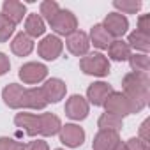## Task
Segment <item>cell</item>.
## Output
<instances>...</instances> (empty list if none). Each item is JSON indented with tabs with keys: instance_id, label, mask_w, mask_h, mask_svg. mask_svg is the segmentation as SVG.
<instances>
[{
	"instance_id": "6da1fadb",
	"label": "cell",
	"mask_w": 150,
	"mask_h": 150,
	"mask_svg": "<svg viewBox=\"0 0 150 150\" xmlns=\"http://www.w3.org/2000/svg\"><path fill=\"white\" fill-rule=\"evenodd\" d=\"M122 88L125 97L131 101L132 113L141 111L148 104L150 97V78L145 72H127L122 78Z\"/></svg>"
},
{
	"instance_id": "7a4b0ae2",
	"label": "cell",
	"mask_w": 150,
	"mask_h": 150,
	"mask_svg": "<svg viewBox=\"0 0 150 150\" xmlns=\"http://www.w3.org/2000/svg\"><path fill=\"white\" fill-rule=\"evenodd\" d=\"M80 69L88 74V76H97V78H104L110 74L111 67H110V60L108 57H104L103 53L96 51V53H87L85 57H81L80 60Z\"/></svg>"
},
{
	"instance_id": "3957f363",
	"label": "cell",
	"mask_w": 150,
	"mask_h": 150,
	"mask_svg": "<svg viewBox=\"0 0 150 150\" xmlns=\"http://www.w3.org/2000/svg\"><path fill=\"white\" fill-rule=\"evenodd\" d=\"M103 106L106 108V113H111V115H115V117H118V118H124V117H127V115L132 113L131 101L125 97L124 92H115V90H113V92L108 96V99L104 101Z\"/></svg>"
},
{
	"instance_id": "277c9868",
	"label": "cell",
	"mask_w": 150,
	"mask_h": 150,
	"mask_svg": "<svg viewBox=\"0 0 150 150\" xmlns=\"http://www.w3.org/2000/svg\"><path fill=\"white\" fill-rule=\"evenodd\" d=\"M50 27L58 34V35H71L78 30V20L71 11L67 9H60L58 14L50 21Z\"/></svg>"
},
{
	"instance_id": "5b68a950",
	"label": "cell",
	"mask_w": 150,
	"mask_h": 150,
	"mask_svg": "<svg viewBox=\"0 0 150 150\" xmlns=\"http://www.w3.org/2000/svg\"><path fill=\"white\" fill-rule=\"evenodd\" d=\"M18 76L23 83L27 85H35V83H41L46 80L48 76V67L44 64H39V62H27L20 67L18 71Z\"/></svg>"
},
{
	"instance_id": "8992f818",
	"label": "cell",
	"mask_w": 150,
	"mask_h": 150,
	"mask_svg": "<svg viewBox=\"0 0 150 150\" xmlns=\"http://www.w3.org/2000/svg\"><path fill=\"white\" fill-rule=\"evenodd\" d=\"M88 111H90V104L80 94H74L65 101V115L71 120H78V122L85 120L88 117Z\"/></svg>"
},
{
	"instance_id": "52a82bcc",
	"label": "cell",
	"mask_w": 150,
	"mask_h": 150,
	"mask_svg": "<svg viewBox=\"0 0 150 150\" xmlns=\"http://www.w3.org/2000/svg\"><path fill=\"white\" fill-rule=\"evenodd\" d=\"M60 134V143H64L69 148H78L85 141V131L78 124H65L58 131Z\"/></svg>"
},
{
	"instance_id": "ba28073f",
	"label": "cell",
	"mask_w": 150,
	"mask_h": 150,
	"mask_svg": "<svg viewBox=\"0 0 150 150\" xmlns=\"http://www.w3.org/2000/svg\"><path fill=\"white\" fill-rule=\"evenodd\" d=\"M62 50H64V42L58 35H46V37H42V41L37 46L39 57L44 60H50V62L57 60L60 57Z\"/></svg>"
},
{
	"instance_id": "9c48e42d",
	"label": "cell",
	"mask_w": 150,
	"mask_h": 150,
	"mask_svg": "<svg viewBox=\"0 0 150 150\" xmlns=\"http://www.w3.org/2000/svg\"><path fill=\"white\" fill-rule=\"evenodd\" d=\"M101 25L106 28V32H108L111 37L120 39V37L127 32V28H129V20H127L124 14H120V13H110V14L104 18V21H103Z\"/></svg>"
},
{
	"instance_id": "30bf717a",
	"label": "cell",
	"mask_w": 150,
	"mask_h": 150,
	"mask_svg": "<svg viewBox=\"0 0 150 150\" xmlns=\"http://www.w3.org/2000/svg\"><path fill=\"white\" fill-rule=\"evenodd\" d=\"M41 90H42V94H44V99L48 101V104L50 103H60L64 97H65V94H67V85H65V81H62L60 78H51V80H46L44 81V85L41 87Z\"/></svg>"
},
{
	"instance_id": "8fae6325",
	"label": "cell",
	"mask_w": 150,
	"mask_h": 150,
	"mask_svg": "<svg viewBox=\"0 0 150 150\" xmlns=\"http://www.w3.org/2000/svg\"><path fill=\"white\" fill-rule=\"evenodd\" d=\"M67 50L74 55V57H85L90 50V39L88 34L83 30H76L74 34H71L65 41Z\"/></svg>"
},
{
	"instance_id": "7c38bea8",
	"label": "cell",
	"mask_w": 150,
	"mask_h": 150,
	"mask_svg": "<svg viewBox=\"0 0 150 150\" xmlns=\"http://www.w3.org/2000/svg\"><path fill=\"white\" fill-rule=\"evenodd\" d=\"M111 92H113L111 85H108L106 81H96L87 88V101H88V104L103 106Z\"/></svg>"
},
{
	"instance_id": "4fadbf2b",
	"label": "cell",
	"mask_w": 150,
	"mask_h": 150,
	"mask_svg": "<svg viewBox=\"0 0 150 150\" xmlns=\"http://www.w3.org/2000/svg\"><path fill=\"white\" fill-rule=\"evenodd\" d=\"M25 87L23 85H18V83H9L4 87L2 90V99L6 103V106L13 108V110H18L21 108V101H23V94H25Z\"/></svg>"
},
{
	"instance_id": "5bb4252c",
	"label": "cell",
	"mask_w": 150,
	"mask_h": 150,
	"mask_svg": "<svg viewBox=\"0 0 150 150\" xmlns=\"http://www.w3.org/2000/svg\"><path fill=\"white\" fill-rule=\"evenodd\" d=\"M48 106V101L44 99V94L39 87L34 88H27L23 94V101H21V108H28V110H44Z\"/></svg>"
},
{
	"instance_id": "9a60e30c",
	"label": "cell",
	"mask_w": 150,
	"mask_h": 150,
	"mask_svg": "<svg viewBox=\"0 0 150 150\" xmlns=\"http://www.w3.org/2000/svg\"><path fill=\"white\" fill-rule=\"evenodd\" d=\"M14 124H16V127L23 129L28 136H37V134H39V115L25 113V111L16 113Z\"/></svg>"
},
{
	"instance_id": "2e32d148",
	"label": "cell",
	"mask_w": 150,
	"mask_h": 150,
	"mask_svg": "<svg viewBox=\"0 0 150 150\" xmlns=\"http://www.w3.org/2000/svg\"><path fill=\"white\" fill-rule=\"evenodd\" d=\"M120 141V134L113 131H99L94 136L92 148L94 150H113Z\"/></svg>"
},
{
	"instance_id": "e0dca14e",
	"label": "cell",
	"mask_w": 150,
	"mask_h": 150,
	"mask_svg": "<svg viewBox=\"0 0 150 150\" xmlns=\"http://www.w3.org/2000/svg\"><path fill=\"white\" fill-rule=\"evenodd\" d=\"M2 14L7 16L14 25H18L20 21H23L25 14H27V6L18 0H6L2 4Z\"/></svg>"
},
{
	"instance_id": "ac0fdd59",
	"label": "cell",
	"mask_w": 150,
	"mask_h": 150,
	"mask_svg": "<svg viewBox=\"0 0 150 150\" xmlns=\"http://www.w3.org/2000/svg\"><path fill=\"white\" fill-rule=\"evenodd\" d=\"M62 127L60 118L55 113H41L39 115V134L41 136H55Z\"/></svg>"
},
{
	"instance_id": "d6986e66",
	"label": "cell",
	"mask_w": 150,
	"mask_h": 150,
	"mask_svg": "<svg viewBox=\"0 0 150 150\" xmlns=\"http://www.w3.org/2000/svg\"><path fill=\"white\" fill-rule=\"evenodd\" d=\"M11 50L14 55L18 57H28L34 51V39H30L25 32H20L14 35L13 42H11Z\"/></svg>"
},
{
	"instance_id": "ffe728a7",
	"label": "cell",
	"mask_w": 150,
	"mask_h": 150,
	"mask_svg": "<svg viewBox=\"0 0 150 150\" xmlns=\"http://www.w3.org/2000/svg\"><path fill=\"white\" fill-rule=\"evenodd\" d=\"M44 32H46V23H44V20H42L37 13L28 14L27 20H25V34H27L30 39H35V37L44 35Z\"/></svg>"
},
{
	"instance_id": "44dd1931",
	"label": "cell",
	"mask_w": 150,
	"mask_h": 150,
	"mask_svg": "<svg viewBox=\"0 0 150 150\" xmlns=\"http://www.w3.org/2000/svg\"><path fill=\"white\" fill-rule=\"evenodd\" d=\"M88 39H90V44H94L97 50H108V46L111 42V35L106 32V28L101 23H97L90 28Z\"/></svg>"
},
{
	"instance_id": "7402d4cb",
	"label": "cell",
	"mask_w": 150,
	"mask_h": 150,
	"mask_svg": "<svg viewBox=\"0 0 150 150\" xmlns=\"http://www.w3.org/2000/svg\"><path fill=\"white\" fill-rule=\"evenodd\" d=\"M108 55H110V58L115 60V62H124V60H129V57H131V48H129V44H127L124 39H115V41H111L110 46H108Z\"/></svg>"
},
{
	"instance_id": "603a6c76",
	"label": "cell",
	"mask_w": 150,
	"mask_h": 150,
	"mask_svg": "<svg viewBox=\"0 0 150 150\" xmlns=\"http://www.w3.org/2000/svg\"><path fill=\"white\" fill-rule=\"evenodd\" d=\"M125 42L129 44V48H134L136 51H141V53H145V55H146L148 50H150V35H145V34H141V32H138V30L131 32Z\"/></svg>"
},
{
	"instance_id": "cb8c5ba5",
	"label": "cell",
	"mask_w": 150,
	"mask_h": 150,
	"mask_svg": "<svg viewBox=\"0 0 150 150\" xmlns=\"http://www.w3.org/2000/svg\"><path fill=\"white\" fill-rule=\"evenodd\" d=\"M97 127L99 131H113V132H120V129L124 127L122 118L111 115V113H103L97 120Z\"/></svg>"
},
{
	"instance_id": "d4e9b609",
	"label": "cell",
	"mask_w": 150,
	"mask_h": 150,
	"mask_svg": "<svg viewBox=\"0 0 150 150\" xmlns=\"http://www.w3.org/2000/svg\"><path fill=\"white\" fill-rule=\"evenodd\" d=\"M129 65H131L132 72H145V74H148L150 58L145 53H134V55L129 57Z\"/></svg>"
},
{
	"instance_id": "484cf974",
	"label": "cell",
	"mask_w": 150,
	"mask_h": 150,
	"mask_svg": "<svg viewBox=\"0 0 150 150\" xmlns=\"http://www.w3.org/2000/svg\"><path fill=\"white\" fill-rule=\"evenodd\" d=\"M58 11H60L58 2H55V0H44V2H41V7H39V16L50 23L58 14Z\"/></svg>"
},
{
	"instance_id": "4316f807",
	"label": "cell",
	"mask_w": 150,
	"mask_h": 150,
	"mask_svg": "<svg viewBox=\"0 0 150 150\" xmlns=\"http://www.w3.org/2000/svg\"><path fill=\"white\" fill-rule=\"evenodd\" d=\"M141 6L143 4L139 2V0H115V2H113V7L118 9V11H122L124 16L125 14H136L141 9Z\"/></svg>"
},
{
	"instance_id": "83f0119b",
	"label": "cell",
	"mask_w": 150,
	"mask_h": 150,
	"mask_svg": "<svg viewBox=\"0 0 150 150\" xmlns=\"http://www.w3.org/2000/svg\"><path fill=\"white\" fill-rule=\"evenodd\" d=\"M14 30H16V25L7 16L0 13V42H7L9 37L14 34Z\"/></svg>"
},
{
	"instance_id": "f1b7e54d",
	"label": "cell",
	"mask_w": 150,
	"mask_h": 150,
	"mask_svg": "<svg viewBox=\"0 0 150 150\" xmlns=\"http://www.w3.org/2000/svg\"><path fill=\"white\" fill-rule=\"evenodd\" d=\"M25 143L21 141H16L14 138H7V136H2L0 138V150H25Z\"/></svg>"
},
{
	"instance_id": "f546056e",
	"label": "cell",
	"mask_w": 150,
	"mask_h": 150,
	"mask_svg": "<svg viewBox=\"0 0 150 150\" xmlns=\"http://www.w3.org/2000/svg\"><path fill=\"white\" fill-rule=\"evenodd\" d=\"M138 32L150 35V14H141L138 18Z\"/></svg>"
},
{
	"instance_id": "4dcf8cb0",
	"label": "cell",
	"mask_w": 150,
	"mask_h": 150,
	"mask_svg": "<svg viewBox=\"0 0 150 150\" xmlns=\"http://www.w3.org/2000/svg\"><path fill=\"white\" fill-rule=\"evenodd\" d=\"M125 150H148V145L143 143L139 138H131L125 141Z\"/></svg>"
},
{
	"instance_id": "1f68e13d",
	"label": "cell",
	"mask_w": 150,
	"mask_h": 150,
	"mask_svg": "<svg viewBox=\"0 0 150 150\" xmlns=\"http://www.w3.org/2000/svg\"><path fill=\"white\" fill-rule=\"evenodd\" d=\"M148 125H150V120L146 118V120H143V124H141V127H139V139H141L143 143H146V145H148V141H150Z\"/></svg>"
},
{
	"instance_id": "d6a6232c",
	"label": "cell",
	"mask_w": 150,
	"mask_h": 150,
	"mask_svg": "<svg viewBox=\"0 0 150 150\" xmlns=\"http://www.w3.org/2000/svg\"><path fill=\"white\" fill-rule=\"evenodd\" d=\"M25 150H50V145L42 139H35V141H30L25 146Z\"/></svg>"
},
{
	"instance_id": "836d02e7",
	"label": "cell",
	"mask_w": 150,
	"mask_h": 150,
	"mask_svg": "<svg viewBox=\"0 0 150 150\" xmlns=\"http://www.w3.org/2000/svg\"><path fill=\"white\" fill-rule=\"evenodd\" d=\"M11 69V62H9V57L6 53L0 51V76H4L6 72H9Z\"/></svg>"
},
{
	"instance_id": "e575fe53",
	"label": "cell",
	"mask_w": 150,
	"mask_h": 150,
	"mask_svg": "<svg viewBox=\"0 0 150 150\" xmlns=\"http://www.w3.org/2000/svg\"><path fill=\"white\" fill-rule=\"evenodd\" d=\"M113 150H125V143H122V141H118V145L113 148Z\"/></svg>"
},
{
	"instance_id": "d590c367",
	"label": "cell",
	"mask_w": 150,
	"mask_h": 150,
	"mask_svg": "<svg viewBox=\"0 0 150 150\" xmlns=\"http://www.w3.org/2000/svg\"><path fill=\"white\" fill-rule=\"evenodd\" d=\"M55 150H64V148H55Z\"/></svg>"
}]
</instances>
